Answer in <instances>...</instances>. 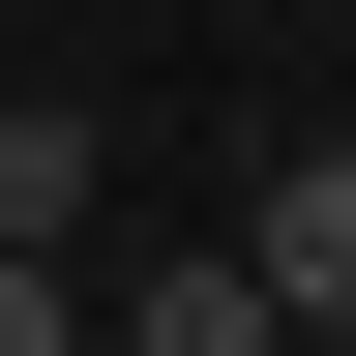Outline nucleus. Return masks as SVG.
Instances as JSON below:
<instances>
[{
	"label": "nucleus",
	"instance_id": "obj_1",
	"mask_svg": "<svg viewBox=\"0 0 356 356\" xmlns=\"http://www.w3.org/2000/svg\"><path fill=\"white\" fill-rule=\"evenodd\" d=\"M238 267H267V327H356V149H267L238 178Z\"/></svg>",
	"mask_w": 356,
	"mask_h": 356
},
{
	"label": "nucleus",
	"instance_id": "obj_4",
	"mask_svg": "<svg viewBox=\"0 0 356 356\" xmlns=\"http://www.w3.org/2000/svg\"><path fill=\"white\" fill-rule=\"evenodd\" d=\"M0 356H89V327H60V238H0Z\"/></svg>",
	"mask_w": 356,
	"mask_h": 356
},
{
	"label": "nucleus",
	"instance_id": "obj_3",
	"mask_svg": "<svg viewBox=\"0 0 356 356\" xmlns=\"http://www.w3.org/2000/svg\"><path fill=\"white\" fill-rule=\"evenodd\" d=\"M89 178H119L89 119H0V238H89Z\"/></svg>",
	"mask_w": 356,
	"mask_h": 356
},
{
	"label": "nucleus",
	"instance_id": "obj_2",
	"mask_svg": "<svg viewBox=\"0 0 356 356\" xmlns=\"http://www.w3.org/2000/svg\"><path fill=\"white\" fill-rule=\"evenodd\" d=\"M119 356H297V327H267V267H238V238H178L149 297H119Z\"/></svg>",
	"mask_w": 356,
	"mask_h": 356
}]
</instances>
